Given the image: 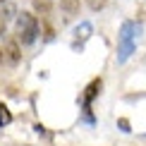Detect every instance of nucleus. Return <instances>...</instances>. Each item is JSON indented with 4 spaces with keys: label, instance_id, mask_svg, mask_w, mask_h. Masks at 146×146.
<instances>
[{
    "label": "nucleus",
    "instance_id": "9",
    "mask_svg": "<svg viewBox=\"0 0 146 146\" xmlns=\"http://www.w3.org/2000/svg\"><path fill=\"white\" fill-rule=\"evenodd\" d=\"M89 5H91V10H101L106 5V0H89Z\"/></svg>",
    "mask_w": 146,
    "mask_h": 146
},
{
    "label": "nucleus",
    "instance_id": "3",
    "mask_svg": "<svg viewBox=\"0 0 146 146\" xmlns=\"http://www.w3.org/2000/svg\"><path fill=\"white\" fill-rule=\"evenodd\" d=\"M101 86H103V82H101V79H94V82H91L89 86L84 89V98H82V101H84V110H86V113H89V108H91V101H94L96 96H98Z\"/></svg>",
    "mask_w": 146,
    "mask_h": 146
},
{
    "label": "nucleus",
    "instance_id": "4",
    "mask_svg": "<svg viewBox=\"0 0 146 146\" xmlns=\"http://www.w3.org/2000/svg\"><path fill=\"white\" fill-rule=\"evenodd\" d=\"M5 58L10 60L12 65L15 62H19V46H17V41H7V43H5Z\"/></svg>",
    "mask_w": 146,
    "mask_h": 146
},
{
    "label": "nucleus",
    "instance_id": "2",
    "mask_svg": "<svg viewBox=\"0 0 146 146\" xmlns=\"http://www.w3.org/2000/svg\"><path fill=\"white\" fill-rule=\"evenodd\" d=\"M17 34H19L22 43H34L36 36H38V19L31 12H22L19 19H17Z\"/></svg>",
    "mask_w": 146,
    "mask_h": 146
},
{
    "label": "nucleus",
    "instance_id": "6",
    "mask_svg": "<svg viewBox=\"0 0 146 146\" xmlns=\"http://www.w3.org/2000/svg\"><path fill=\"white\" fill-rule=\"evenodd\" d=\"M74 34H77V38H89V36H91V24L89 22H82V24H79V27L74 29Z\"/></svg>",
    "mask_w": 146,
    "mask_h": 146
},
{
    "label": "nucleus",
    "instance_id": "5",
    "mask_svg": "<svg viewBox=\"0 0 146 146\" xmlns=\"http://www.w3.org/2000/svg\"><path fill=\"white\" fill-rule=\"evenodd\" d=\"M79 0H60V10L65 12V15H77L79 12Z\"/></svg>",
    "mask_w": 146,
    "mask_h": 146
},
{
    "label": "nucleus",
    "instance_id": "7",
    "mask_svg": "<svg viewBox=\"0 0 146 146\" xmlns=\"http://www.w3.org/2000/svg\"><path fill=\"white\" fill-rule=\"evenodd\" d=\"M12 122V115H10V110L0 103V127H5V125H10Z\"/></svg>",
    "mask_w": 146,
    "mask_h": 146
},
{
    "label": "nucleus",
    "instance_id": "8",
    "mask_svg": "<svg viewBox=\"0 0 146 146\" xmlns=\"http://www.w3.org/2000/svg\"><path fill=\"white\" fill-rule=\"evenodd\" d=\"M34 7L38 12H48L50 10V5H48V0H34Z\"/></svg>",
    "mask_w": 146,
    "mask_h": 146
},
{
    "label": "nucleus",
    "instance_id": "11",
    "mask_svg": "<svg viewBox=\"0 0 146 146\" xmlns=\"http://www.w3.org/2000/svg\"><path fill=\"white\" fill-rule=\"evenodd\" d=\"M3 29H5V24H3V19H0V34H3Z\"/></svg>",
    "mask_w": 146,
    "mask_h": 146
},
{
    "label": "nucleus",
    "instance_id": "12",
    "mask_svg": "<svg viewBox=\"0 0 146 146\" xmlns=\"http://www.w3.org/2000/svg\"><path fill=\"white\" fill-rule=\"evenodd\" d=\"M0 3H3V0H0Z\"/></svg>",
    "mask_w": 146,
    "mask_h": 146
},
{
    "label": "nucleus",
    "instance_id": "1",
    "mask_svg": "<svg viewBox=\"0 0 146 146\" xmlns=\"http://www.w3.org/2000/svg\"><path fill=\"white\" fill-rule=\"evenodd\" d=\"M139 31H141V27H139L137 22H122L120 34H117V62H127V60H129V55L137 48Z\"/></svg>",
    "mask_w": 146,
    "mask_h": 146
},
{
    "label": "nucleus",
    "instance_id": "10",
    "mask_svg": "<svg viewBox=\"0 0 146 146\" xmlns=\"http://www.w3.org/2000/svg\"><path fill=\"white\" fill-rule=\"evenodd\" d=\"M117 125L122 127V132H129V122H127L125 117H120V120H117Z\"/></svg>",
    "mask_w": 146,
    "mask_h": 146
}]
</instances>
